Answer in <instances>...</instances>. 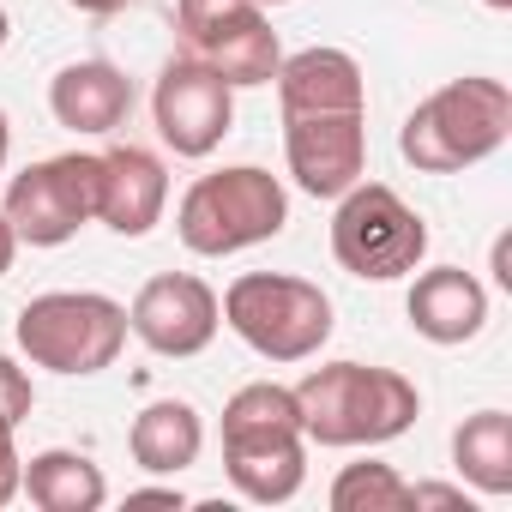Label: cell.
Masks as SVG:
<instances>
[{
    "mask_svg": "<svg viewBox=\"0 0 512 512\" xmlns=\"http://www.w3.org/2000/svg\"><path fill=\"white\" fill-rule=\"evenodd\" d=\"M223 476L253 506H284L308 482V434L296 392L278 380H253L223 404Z\"/></svg>",
    "mask_w": 512,
    "mask_h": 512,
    "instance_id": "cell-1",
    "label": "cell"
},
{
    "mask_svg": "<svg viewBox=\"0 0 512 512\" xmlns=\"http://www.w3.org/2000/svg\"><path fill=\"white\" fill-rule=\"evenodd\" d=\"M290 392L302 410V434L332 452L386 446V440L410 434L422 416L416 380H404L398 368H368V362H326Z\"/></svg>",
    "mask_w": 512,
    "mask_h": 512,
    "instance_id": "cell-2",
    "label": "cell"
},
{
    "mask_svg": "<svg viewBox=\"0 0 512 512\" xmlns=\"http://www.w3.org/2000/svg\"><path fill=\"white\" fill-rule=\"evenodd\" d=\"M506 139H512V91L500 79L470 73V79L440 85L404 115L398 151L422 175H458V169L488 163Z\"/></svg>",
    "mask_w": 512,
    "mask_h": 512,
    "instance_id": "cell-3",
    "label": "cell"
},
{
    "mask_svg": "<svg viewBox=\"0 0 512 512\" xmlns=\"http://www.w3.org/2000/svg\"><path fill=\"white\" fill-rule=\"evenodd\" d=\"M284 223H290V193L260 163L211 169L175 205V235H181L187 253H199V260H223V253L260 247V241L284 235Z\"/></svg>",
    "mask_w": 512,
    "mask_h": 512,
    "instance_id": "cell-4",
    "label": "cell"
},
{
    "mask_svg": "<svg viewBox=\"0 0 512 512\" xmlns=\"http://www.w3.org/2000/svg\"><path fill=\"white\" fill-rule=\"evenodd\" d=\"M223 326L266 362H308L332 338V296L290 272H241L223 302Z\"/></svg>",
    "mask_w": 512,
    "mask_h": 512,
    "instance_id": "cell-5",
    "label": "cell"
},
{
    "mask_svg": "<svg viewBox=\"0 0 512 512\" xmlns=\"http://www.w3.org/2000/svg\"><path fill=\"white\" fill-rule=\"evenodd\" d=\"M19 350L31 368L49 374H103L127 350V308L97 290H49L19 308Z\"/></svg>",
    "mask_w": 512,
    "mask_h": 512,
    "instance_id": "cell-6",
    "label": "cell"
},
{
    "mask_svg": "<svg viewBox=\"0 0 512 512\" xmlns=\"http://www.w3.org/2000/svg\"><path fill=\"white\" fill-rule=\"evenodd\" d=\"M428 223L386 181H356L332 211V260L362 284H398L422 266Z\"/></svg>",
    "mask_w": 512,
    "mask_h": 512,
    "instance_id": "cell-7",
    "label": "cell"
},
{
    "mask_svg": "<svg viewBox=\"0 0 512 512\" xmlns=\"http://www.w3.org/2000/svg\"><path fill=\"white\" fill-rule=\"evenodd\" d=\"M97 181L103 163L91 151H61L7 181L0 217L13 223L19 247H67L85 223H97Z\"/></svg>",
    "mask_w": 512,
    "mask_h": 512,
    "instance_id": "cell-8",
    "label": "cell"
},
{
    "mask_svg": "<svg viewBox=\"0 0 512 512\" xmlns=\"http://www.w3.org/2000/svg\"><path fill=\"white\" fill-rule=\"evenodd\" d=\"M151 121L175 157H211L223 145V133L235 127V91L199 55L181 49L151 85Z\"/></svg>",
    "mask_w": 512,
    "mask_h": 512,
    "instance_id": "cell-9",
    "label": "cell"
},
{
    "mask_svg": "<svg viewBox=\"0 0 512 512\" xmlns=\"http://www.w3.org/2000/svg\"><path fill=\"white\" fill-rule=\"evenodd\" d=\"M284 163L308 199H338L368 175V109L284 115Z\"/></svg>",
    "mask_w": 512,
    "mask_h": 512,
    "instance_id": "cell-10",
    "label": "cell"
},
{
    "mask_svg": "<svg viewBox=\"0 0 512 512\" xmlns=\"http://www.w3.org/2000/svg\"><path fill=\"white\" fill-rule=\"evenodd\" d=\"M223 314H217V290L193 272H163L151 278L133 308H127V332L151 350V356H169V362H187L199 350H211Z\"/></svg>",
    "mask_w": 512,
    "mask_h": 512,
    "instance_id": "cell-11",
    "label": "cell"
},
{
    "mask_svg": "<svg viewBox=\"0 0 512 512\" xmlns=\"http://www.w3.org/2000/svg\"><path fill=\"white\" fill-rule=\"evenodd\" d=\"M97 163H103L97 217L115 235H127V241L151 235L163 223V205H169V169H163V157L145 151V145H109V151H97Z\"/></svg>",
    "mask_w": 512,
    "mask_h": 512,
    "instance_id": "cell-12",
    "label": "cell"
},
{
    "mask_svg": "<svg viewBox=\"0 0 512 512\" xmlns=\"http://www.w3.org/2000/svg\"><path fill=\"white\" fill-rule=\"evenodd\" d=\"M278 109L284 115H338V109H368V79L362 61L344 49H296L278 61Z\"/></svg>",
    "mask_w": 512,
    "mask_h": 512,
    "instance_id": "cell-13",
    "label": "cell"
},
{
    "mask_svg": "<svg viewBox=\"0 0 512 512\" xmlns=\"http://www.w3.org/2000/svg\"><path fill=\"white\" fill-rule=\"evenodd\" d=\"M49 115L67 133L109 139L133 115V79L121 67H109V61H73V67H61L49 79Z\"/></svg>",
    "mask_w": 512,
    "mask_h": 512,
    "instance_id": "cell-14",
    "label": "cell"
},
{
    "mask_svg": "<svg viewBox=\"0 0 512 512\" xmlns=\"http://www.w3.org/2000/svg\"><path fill=\"white\" fill-rule=\"evenodd\" d=\"M404 314L428 344L452 350V344H470L488 326V290L464 266H434V272H416Z\"/></svg>",
    "mask_w": 512,
    "mask_h": 512,
    "instance_id": "cell-15",
    "label": "cell"
},
{
    "mask_svg": "<svg viewBox=\"0 0 512 512\" xmlns=\"http://www.w3.org/2000/svg\"><path fill=\"white\" fill-rule=\"evenodd\" d=\"M127 452H133V464L151 470V476H181V470H193L199 452H205V422H199V410H193L187 398H157V404H145V410L133 416Z\"/></svg>",
    "mask_w": 512,
    "mask_h": 512,
    "instance_id": "cell-16",
    "label": "cell"
},
{
    "mask_svg": "<svg viewBox=\"0 0 512 512\" xmlns=\"http://www.w3.org/2000/svg\"><path fill=\"white\" fill-rule=\"evenodd\" d=\"M187 55H199V61H205L229 91L272 85V73H278V61H284L278 31H272V19H266V13H247V19L223 25L217 37H205V43H199V49H187Z\"/></svg>",
    "mask_w": 512,
    "mask_h": 512,
    "instance_id": "cell-17",
    "label": "cell"
},
{
    "mask_svg": "<svg viewBox=\"0 0 512 512\" xmlns=\"http://www.w3.org/2000/svg\"><path fill=\"white\" fill-rule=\"evenodd\" d=\"M19 494H31V506H43V512H97V506L109 500V476H103V464H91L85 452L49 446V452L25 458Z\"/></svg>",
    "mask_w": 512,
    "mask_h": 512,
    "instance_id": "cell-18",
    "label": "cell"
},
{
    "mask_svg": "<svg viewBox=\"0 0 512 512\" xmlns=\"http://www.w3.org/2000/svg\"><path fill=\"white\" fill-rule=\"evenodd\" d=\"M452 464L476 494H488V500L512 494V416L506 410L464 416L452 428Z\"/></svg>",
    "mask_w": 512,
    "mask_h": 512,
    "instance_id": "cell-19",
    "label": "cell"
},
{
    "mask_svg": "<svg viewBox=\"0 0 512 512\" xmlns=\"http://www.w3.org/2000/svg\"><path fill=\"white\" fill-rule=\"evenodd\" d=\"M332 512H410V482L380 464V458H362V464H344L332 476Z\"/></svg>",
    "mask_w": 512,
    "mask_h": 512,
    "instance_id": "cell-20",
    "label": "cell"
},
{
    "mask_svg": "<svg viewBox=\"0 0 512 512\" xmlns=\"http://www.w3.org/2000/svg\"><path fill=\"white\" fill-rule=\"evenodd\" d=\"M247 13H266L260 0H175V31H181V49H199L205 37H217L223 25L247 19Z\"/></svg>",
    "mask_w": 512,
    "mask_h": 512,
    "instance_id": "cell-21",
    "label": "cell"
},
{
    "mask_svg": "<svg viewBox=\"0 0 512 512\" xmlns=\"http://www.w3.org/2000/svg\"><path fill=\"white\" fill-rule=\"evenodd\" d=\"M31 404H37V386H31V374L7 356V350H0V416H7L13 428L31 416Z\"/></svg>",
    "mask_w": 512,
    "mask_h": 512,
    "instance_id": "cell-22",
    "label": "cell"
},
{
    "mask_svg": "<svg viewBox=\"0 0 512 512\" xmlns=\"http://www.w3.org/2000/svg\"><path fill=\"white\" fill-rule=\"evenodd\" d=\"M19 428L0 416V506L7 500H19V476H25V458H19V440H13Z\"/></svg>",
    "mask_w": 512,
    "mask_h": 512,
    "instance_id": "cell-23",
    "label": "cell"
},
{
    "mask_svg": "<svg viewBox=\"0 0 512 512\" xmlns=\"http://www.w3.org/2000/svg\"><path fill=\"white\" fill-rule=\"evenodd\" d=\"M410 506H416V512H422V506H464V512H470L464 488H440V482H410Z\"/></svg>",
    "mask_w": 512,
    "mask_h": 512,
    "instance_id": "cell-24",
    "label": "cell"
},
{
    "mask_svg": "<svg viewBox=\"0 0 512 512\" xmlns=\"http://www.w3.org/2000/svg\"><path fill=\"white\" fill-rule=\"evenodd\" d=\"M127 506H187V500H181V488H133Z\"/></svg>",
    "mask_w": 512,
    "mask_h": 512,
    "instance_id": "cell-25",
    "label": "cell"
},
{
    "mask_svg": "<svg viewBox=\"0 0 512 512\" xmlns=\"http://www.w3.org/2000/svg\"><path fill=\"white\" fill-rule=\"evenodd\" d=\"M13 253H19V235H13V223L0 217V278L13 272Z\"/></svg>",
    "mask_w": 512,
    "mask_h": 512,
    "instance_id": "cell-26",
    "label": "cell"
},
{
    "mask_svg": "<svg viewBox=\"0 0 512 512\" xmlns=\"http://www.w3.org/2000/svg\"><path fill=\"white\" fill-rule=\"evenodd\" d=\"M67 7H73V13H91V19H109V13L127 7V0H67Z\"/></svg>",
    "mask_w": 512,
    "mask_h": 512,
    "instance_id": "cell-27",
    "label": "cell"
},
{
    "mask_svg": "<svg viewBox=\"0 0 512 512\" xmlns=\"http://www.w3.org/2000/svg\"><path fill=\"white\" fill-rule=\"evenodd\" d=\"M494 284L512 290V272H506V241H494Z\"/></svg>",
    "mask_w": 512,
    "mask_h": 512,
    "instance_id": "cell-28",
    "label": "cell"
},
{
    "mask_svg": "<svg viewBox=\"0 0 512 512\" xmlns=\"http://www.w3.org/2000/svg\"><path fill=\"white\" fill-rule=\"evenodd\" d=\"M7 157H13V127H7V109H0V169H7Z\"/></svg>",
    "mask_w": 512,
    "mask_h": 512,
    "instance_id": "cell-29",
    "label": "cell"
},
{
    "mask_svg": "<svg viewBox=\"0 0 512 512\" xmlns=\"http://www.w3.org/2000/svg\"><path fill=\"white\" fill-rule=\"evenodd\" d=\"M7 37H13V19H7V7H0V49H7Z\"/></svg>",
    "mask_w": 512,
    "mask_h": 512,
    "instance_id": "cell-30",
    "label": "cell"
},
{
    "mask_svg": "<svg viewBox=\"0 0 512 512\" xmlns=\"http://www.w3.org/2000/svg\"><path fill=\"white\" fill-rule=\"evenodd\" d=\"M482 7H494V13H512V0H482Z\"/></svg>",
    "mask_w": 512,
    "mask_h": 512,
    "instance_id": "cell-31",
    "label": "cell"
},
{
    "mask_svg": "<svg viewBox=\"0 0 512 512\" xmlns=\"http://www.w3.org/2000/svg\"><path fill=\"white\" fill-rule=\"evenodd\" d=\"M260 7H290V0H260Z\"/></svg>",
    "mask_w": 512,
    "mask_h": 512,
    "instance_id": "cell-32",
    "label": "cell"
}]
</instances>
